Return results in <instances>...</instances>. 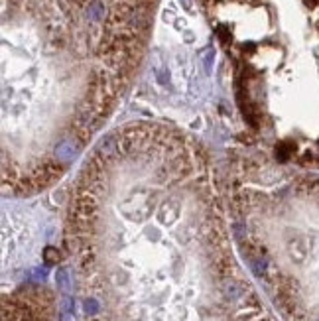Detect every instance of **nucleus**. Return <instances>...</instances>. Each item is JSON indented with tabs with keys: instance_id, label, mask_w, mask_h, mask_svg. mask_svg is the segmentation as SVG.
<instances>
[{
	"instance_id": "obj_7",
	"label": "nucleus",
	"mask_w": 319,
	"mask_h": 321,
	"mask_svg": "<svg viewBox=\"0 0 319 321\" xmlns=\"http://www.w3.org/2000/svg\"><path fill=\"white\" fill-rule=\"evenodd\" d=\"M181 6H185V10H191L193 8V4H191V0H180Z\"/></svg>"
},
{
	"instance_id": "obj_4",
	"label": "nucleus",
	"mask_w": 319,
	"mask_h": 321,
	"mask_svg": "<svg viewBox=\"0 0 319 321\" xmlns=\"http://www.w3.org/2000/svg\"><path fill=\"white\" fill-rule=\"evenodd\" d=\"M43 258H45V262L47 264H57L59 262V251L57 249H54V246H47L45 251H43Z\"/></svg>"
},
{
	"instance_id": "obj_3",
	"label": "nucleus",
	"mask_w": 319,
	"mask_h": 321,
	"mask_svg": "<svg viewBox=\"0 0 319 321\" xmlns=\"http://www.w3.org/2000/svg\"><path fill=\"white\" fill-rule=\"evenodd\" d=\"M116 148H118V142H116L114 136H107V138L99 144V150H101V154H105V156H112V154L116 152Z\"/></svg>"
},
{
	"instance_id": "obj_1",
	"label": "nucleus",
	"mask_w": 319,
	"mask_h": 321,
	"mask_svg": "<svg viewBox=\"0 0 319 321\" xmlns=\"http://www.w3.org/2000/svg\"><path fill=\"white\" fill-rule=\"evenodd\" d=\"M77 152H79V146H77L71 138H61L59 142H57V146H56L57 162H61V164H69L71 160L77 156Z\"/></svg>"
},
{
	"instance_id": "obj_6",
	"label": "nucleus",
	"mask_w": 319,
	"mask_h": 321,
	"mask_svg": "<svg viewBox=\"0 0 319 321\" xmlns=\"http://www.w3.org/2000/svg\"><path fill=\"white\" fill-rule=\"evenodd\" d=\"M217 34H219V38H221V42H229L231 40V30L227 28V26H219L217 28Z\"/></svg>"
},
{
	"instance_id": "obj_2",
	"label": "nucleus",
	"mask_w": 319,
	"mask_h": 321,
	"mask_svg": "<svg viewBox=\"0 0 319 321\" xmlns=\"http://www.w3.org/2000/svg\"><path fill=\"white\" fill-rule=\"evenodd\" d=\"M85 18H87L89 22H99V20H103V18H105V6H103V2H101V0L89 2L87 8H85Z\"/></svg>"
},
{
	"instance_id": "obj_5",
	"label": "nucleus",
	"mask_w": 319,
	"mask_h": 321,
	"mask_svg": "<svg viewBox=\"0 0 319 321\" xmlns=\"http://www.w3.org/2000/svg\"><path fill=\"white\" fill-rule=\"evenodd\" d=\"M213 57H215V52L209 47V50H205L203 52V56H201V59H203V65H205V69L211 71V65H213Z\"/></svg>"
}]
</instances>
